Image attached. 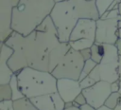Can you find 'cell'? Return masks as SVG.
Listing matches in <instances>:
<instances>
[{
  "mask_svg": "<svg viewBox=\"0 0 121 110\" xmlns=\"http://www.w3.org/2000/svg\"><path fill=\"white\" fill-rule=\"evenodd\" d=\"M115 46H116V47H117V50H118L119 55L121 56V39H118V40H117Z\"/></svg>",
  "mask_w": 121,
  "mask_h": 110,
  "instance_id": "obj_32",
  "label": "cell"
},
{
  "mask_svg": "<svg viewBox=\"0 0 121 110\" xmlns=\"http://www.w3.org/2000/svg\"><path fill=\"white\" fill-rule=\"evenodd\" d=\"M69 44H70L71 47L74 48L75 50L81 51L85 48H90L95 44V42L88 40V39H80V40H78L75 42H69Z\"/></svg>",
  "mask_w": 121,
  "mask_h": 110,
  "instance_id": "obj_19",
  "label": "cell"
},
{
  "mask_svg": "<svg viewBox=\"0 0 121 110\" xmlns=\"http://www.w3.org/2000/svg\"><path fill=\"white\" fill-rule=\"evenodd\" d=\"M105 53L100 64H109V63H117L119 59V53L115 45L104 44Z\"/></svg>",
  "mask_w": 121,
  "mask_h": 110,
  "instance_id": "obj_15",
  "label": "cell"
},
{
  "mask_svg": "<svg viewBox=\"0 0 121 110\" xmlns=\"http://www.w3.org/2000/svg\"><path fill=\"white\" fill-rule=\"evenodd\" d=\"M80 53H81V55H82V57H83V59H84L85 61H87V60L91 59V55H92L91 47H90V48H85V49L81 50V51H80Z\"/></svg>",
  "mask_w": 121,
  "mask_h": 110,
  "instance_id": "obj_29",
  "label": "cell"
},
{
  "mask_svg": "<svg viewBox=\"0 0 121 110\" xmlns=\"http://www.w3.org/2000/svg\"><path fill=\"white\" fill-rule=\"evenodd\" d=\"M119 86H120V80L112 82V83H111L112 92H118V91H119Z\"/></svg>",
  "mask_w": 121,
  "mask_h": 110,
  "instance_id": "obj_31",
  "label": "cell"
},
{
  "mask_svg": "<svg viewBox=\"0 0 121 110\" xmlns=\"http://www.w3.org/2000/svg\"><path fill=\"white\" fill-rule=\"evenodd\" d=\"M96 35V21L93 19H79L74 28L69 42H75L80 39H88L95 43ZM68 42V43H69Z\"/></svg>",
  "mask_w": 121,
  "mask_h": 110,
  "instance_id": "obj_9",
  "label": "cell"
},
{
  "mask_svg": "<svg viewBox=\"0 0 121 110\" xmlns=\"http://www.w3.org/2000/svg\"><path fill=\"white\" fill-rule=\"evenodd\" d=\"M64 110H95V108H94L93 106H91L90 104L86 103L84 105H80V106H76V105H72L71 107L65 108Z\"/></svg>",
  "mask_w": 121,
  "mask_h": 110,
  "instance_id": "obj_27",
  "label": "cell"
},
{
  "mask_svg": "<svg viewBox=\"0 0 121 110\" xmlns=\"http://www.w3.org/2000/svg\"><path fill=\"white\" fill-rule=\"evenodd\" d=\"M79 81L73 79H58L57 81V91L65 102L73 101L81 92Z\"/></svg>",
  "mask_w": 121,
  "mask_h": 110,
  "instance_id": "obj_10",
  "label": "cell"
},
{
  "mask_svg": "<svg viewBox=\"0 0 121 110\" xmlns=\"http://www.w3.org/2000/svg\"><path fill=\"white\" fill-rule=\"evenodd\" d=\"M12 100V90L9 83L0 84V101Z\"/></svg>",
  "mask_w": 121,
  "mask_h": 110,
  "instance_id": "obj_22",
  "label": "cell"
},
{
  "mask_svg": "<svg viewBox=\"0 0 121 110\" xmlns=\"http://www.w3.org/2000/svg\"><path fill=\"white\" fill-rule=\"evenodd\" d=\"M117 35H118V38H119V39H121V28H118Z\"/></svg>",
  "mask_w": 121,
  "mask_h": 110,
  "instance_id": "obj_36",
  "label": "cell"
},
{
  "mask_svg": "<svg viewBox=\"0 0 121 110\" xmlns=\"http://www.w3.org/2000/svg\"><path fill=\"white\" fill-rule=\"evenodd\" d=\"M114 110H121V99L119 101V103L117 104V106L114 108Z\"/></svg>",
  "mask_w": 121,
  "mask_h": 110,
  "instance_id": "obj_35",
  "label": "cell"
},
{
  "mask_svg": "<svg viewBox=\"0 0 121 110\" xmlns=\"http://www.w3.org/2000/svg\"><path fill=\"white\" fill-rule=\"evenodd\" d=\"M9 85H10L11 90H12V101H17V100H20V99L25 97L24 94L22 93L20 87H19L17 74L14 73V75L12 76V78L9 82Z\"/></svg>",
  "mask_w": 121,
  "mask_h": 110,
  "instance_id": "obj_18",
  "label": "cell"
},
{
  "mask_svg": "<svg viewBox=\"0 0 121 110\" xmlns=\"http://www.w3.org/2000/svg\"><path fill=\"white\" fill-rule=\"evenodd\" d=\"M84 64L85 60L83 59L80 51L75 50L71 47L51 73L57 79L67 78L78 81Z\"/></svg>",
  "mask_w": 121,
  "mask_h": 110,
  "instance_id": "obj_5",
  "label": "cell"
},
{
  "mask_svg": "<svg viewBox=\"0 0 121 110\" xmlns=\"http://www.w3.org/2000/svg\"><path fill=\"white\" fill-rule=\"evenodd\" d=\"M15 74L22 93L28 99L57 92L58 79L49 71L26 67Z\"/></svg>",
  "mask_w": 121,
  "mask_h": 110,
  "instance_id": "obj_4",
  "label": "cell"
},
{
  "mask_svg": "<svg viewBox=\"0 0 121 110\" xmlns=\"http://www.w3.org/2000/svg\"><path fill=\"white\" fill-rule=\"evenodd\" d=\"M119 15H120V14H119L118 9H112L111 11H109L107 18H108V19H113V18H117ZM107 18H106V19H107Z\"/></svg>",
  "mask_w": 121,
  "mask_h": 110,
  "instance_id": "obj_30",
  "label": "cell"
},
{
  "mask_svg": "<svg viewBox=\"0 0 121 110\" xmlns=\"http://www.w3.org/2000/svg\"><path fill=\"white\" fill-rule=\"evenodd\" d=\"M91 52H92L91 59L93 61H95L96 64H100L102 61V58L104 56V53H105L104 44L95 43L91 46Z\"/></svg>",
  "mask_w": 121,
  "mask_h": 110,
  "instance_id": "obj_16",
  "label": "cell"
},
{
  "mask_svg": "<svg viewBox=\"0 0 121 110\" xmlns=\"http://www.w3.org/2000/svg\"><path fill=\"white\" fill-rule=\"evenodd\" d=\"M118 73H119V80L121 81V56L120 55L118 59Z\"/></svg>",
  "mask_w": 121,
  "mask_h": 110,
  "instance_id": "obj_33",
  "label": "cell"
},
{
  "mask_svg": "<svg viewBox=\"0 0 121 110\" xmlns=\"http://www.w3.org/2000/svg\"><path fill=\"white\" fill-rule=\"evenodd\" d=\"M121 99V94L119 92H112L111 95L108 97V99L105 101L106 106H108L109 108H112L114 110V108L117 106V104L119 103V101Z\"/></svg>",
  "mask_w": 121,
  "mask_h": 110,
  "instance_id": "obj_21",
  "label": "cell"
},
{
  "mask_svg": "<svg viewBox=\"0 0 121 110\" xmlns=\"http://www.w3.org/2000/svg\"><path fill=\"white\" fill-rule=\"evenodd\" d=\"M50 17L57 28L60 42L68 43L70 35L79 19L98 20L95 0H65L56 2Z\"/></svg>",
  "mask_w": 121,
  "mask_h": 110,
  "instance_id": "obj_2",
  "label": "cell"
},
{
  "mask_svg": "<svg viewBox=\"0 0 121 110\" xmlns=\"http://www.w3.org/2000/svg\"><path fill=\"white\" fill-rule=\"evenodd\" d=\"M121 15L113 19H98L96 20V35L95 43L115 45L118 38V21Z\"/></svg>",
  "mask_w": 121,
  "mask_h": 110,
  "instance_id": "obj_6",
  "label": "cell"
},
{
  "mask_svg": "<svg viewBox=\"0 0 121 110\" xmlns=\"http://www.w3.org/2000/svg\"><path fill=\"white\" fill-rule=\"evenodd\" d=\"M39 110H64L65 101L62 100L59 92L42 95L30 99Z\"/></svg>",
  "mask_w": 121,
  "mask_h": 110,
  "instance_id": "obj_11",
  "label": "cell"
},
{
  "mask_svg": "<svg viewBox=\"0 0 121 110\" xmlns=\"http://www.w3.org/2000/svg\"><path fill=\"white\" fill-rule=\"evenodd\" d=\"M71 48L69 43H60L50 53L49 57V72H52L55 67L60 63V61L64 58L68 50Z\"/></svg>",
  "mask_w": 121,
  "mask_h": 110,
  "instance_id": "obj_14",
  "label": "cell"
},
{
  "mask_svg": "<svg viewBox=\"0 0 121 110\" xmlns=\"http://www.w3.org/2000/svg\"><path fill=\"white\" fill-rule=\"evenodd\" d=\"M118 11H119V14L121 15V2L119 4V7H118Z\"/></svg>",
  "mask_w": 121,
  "mask_h": 110,
  "instance_id": "obj_37",
  "label": "cell"
},
{
  "mask_svg": "<svg viewBox=\"0 0 121 110\" xmlns=\"http://www.w3.org/2000/svg\"><path fill=\"white\" fill-rule=\"evenodd\" d=\"M95 110H113V109L109 108V107H108V106H106V105H102V106H100V107L96 108Z\"/></svg>",
  "mask_w": 121,
  "mask_h": 110,
  "instance_id": "obj_34",
  "label": "cell"
},
{
  "mask_svg": "<svg viewBox=\"0 0 121 110\" xmlns=\"http://www.w3.org/2000/svg\"><path fill=\"white\" fill-rule=\"evenodd\" d=\"M56 2H61V1H65V0H55Z\"/></svg>",
  "mask_w": 121,
  "mask_h": 110,
  "instance_id": "obj_39",
  "label": "cell"
},
{
  "mask_svg": "<svg viewBox=\"0 0 121 110\" xmlns=\"http://www.w3.org/2000/svg\"><path fill=\"white\" fill-rule=\"evenodd\" d=\"M0 110H14L13 101L12 100L1 101H0Z\"/></svg>",
  "mask_w": 121,
  "mask_h": 110,
  "instance_id": "obj_25",
  "label": "cell"
},
{
  "mask_svg": "<svg viewBox=\"0 0 121 110\" xmlns=\"http://www.w3.org/2000/svg\"><path fill=\"white\" fill-rule=\"evenodd\" d=\"M98 64H96L95 61H93L92 59H89L87 61H85V64H84V66L82 68V71H81V74L79 76V79L78 81H82L84 78H86L87 76L90 75V73L94 70V68Z\"/></svg>",
  "mask_w": 121,
  "mask_h": 110,
  "instance_id": "obj_20",
  "label": "cell"
},
{
  "mask_svg": "<svg viewBox=\"0 0 121 110\" xmlns=\"http://www.w3.org/2000/svg\"><path fill=\"white\" fill-rule=\"evenodd\" d=\"M14 50L6 43H1V55H0V84L9 83L14 72L8 64V61L13 54Z\"/></svg>",
  "mask_w": 121,
  "mask_h": 110,
  "instance_id": "obj_12",
  "label": "cell"
},
{
  "mask_svg": "<svg viewBox=\"0 0 121 110\" xmlns=\"http://www.w3.org/2000/svg\"><path fill=\"white\" fill-rule=\"evenodd\" d=\"M100 81H105L110 83L119 81L118 73V62L117 63H109V64H98Z\"/></svg>",
  "mask_w": 121,
  "mask_h": 110,
  "instance_id": "obj_13",
  "label": "cell"
},
{
  "mask_svg": "<svg viewBox=\"0 0 121 110\" xmlns=\"http://www.w3.org/2000/svg\"><path fill=\"white\" fill-rule=\"evenodd\" d=\"M87 103V101H86V98L85 96L82 94V92L73 101V105H76V106H80V105H84Z\"/></svg>",
  "mask_w": 121,
  "mask_h": 110,
  "instance_id": "obj_26",
  "label": "cell"
},
{
  "mask_svg": "<svg viewBox=\"0 0 121 110\" xmlns=\"http://www.w3.org/2000/svg\"><path fill=\"white\" fill-rule=\"evenodd\" d=\"M87 1H91V0H87Z\"/></svg>",
  "mask_w": 121,
  "mask_h": 110,
  "instance_id": "obj_40",
  "label": "cell"
},
{
  "mask_svg": "<svg viewBox=\"0 0 121 110\" xmlns=\"http://www.w3.org/2000/svg\"><path fill=\"white\" fill-rule=\"evenodd\" d=\"M20 0H0V41L4 43L12 33L11 21L13 9Z\"/></svg>",
  "mask_w": 121,
  "mask_h": 110,
  "instance_id": "obj_8",
  "label": "cell"
},
{
  "mask_svg": "<svg viewBox=\"0 0 121 110\" xmlns=\"http://www.w3.org/2000/svg\"><path fill=\"white\" fill-rule=\"evenodd\" d=\"M120 94H121V81H120V86H119V91H118Z\"/></svg>",
  "mask_w": 121,
  "mask_h": 110,
  "instance_id": "obj_38",
  "label": "cell"
},
{
  "mask_svg": "<svg viewBox=\"0 0 121 110\" xmlns=\"http://www.w3.org/2000/svg\"><path fill=\"white\" fill-rule=\"evenodd\" d=\"M91 78H93L95 82H99L100 81V77H99V70H98V67H97V65L94 68V70L90 73V75H89Z\"/></svg>",
  "mask_w": 121,
  "mask_h": 110,
  "instance_id": "obj_28",
  "label": "cell"
},
{
  "mask_svg": "<svg viewBox=\"0 0 121 110\" xmlns=\"http://www.w3.org/2000/svg\"><path fill=\"white\" fill-rule=\"evenodd\" d=\"M13 106L14 110H39L31 101V100L26 97H24L17 101H13Z\"/></svg>",
  "mask_w": 121,
  "mask_h": 110,
  "instance_id": "obj_17",
  "label": "cell"
},
{
  "mask_svg": "<svg viewBox=\"0 0 121 110\" xmlns=\"http://www.w3.org/2000/svg\"><path fill=\"white\" fill-rule=\"evenodd\" d=\"M111 93V83L105 81L96 82L91 87L82 90V94L85 96L87 103L95 109L105 104Z\"/></svg>",
  "mask_w": 121,
  "mask_h": 110,
  "instance_id": "obj_7",
  "label": "cell"
},
{
  "mask_svg": "<svg viewBox=\"0 0 121 110\" xmlns=\"http://www.w3.org/2000/svg\"><path fill=\"white\" fill-rule=\"evenodd\" d=\"M113 1L114 0H95V5L100 17L109 9V8L111 7Z\"/></svg>",
  "mask_w": 121,
  "mask_h": 110,
  "instance_id": "obj_23",
  "label": "cell"
},
{
  "mask_svg": "<svg viewBox=\"0 0 121 110\" xmlns=\"http://www.w3.org/2000/svg\"><path fill=\"white\" fill-rule=\"evenodd\" d=\"M95 82H95L93 78H91L90 76H87L86 78H84L82 81H80V82H79L80 86H81V88H82V89L89 88V87H91L92 85H94Z\"/></svg>",
  "mask_w": 121,
  "mask_h": 110,
  "instance_id": "obj_24",
  "label": "cell"
},
{
  "mask_svg": "<svg viewBox=\"0 0 121 110\" xmlns=\"http://www.w3.org/2000/svg\"><path fill=\"white\" fill-rule=\"evenodd\" d=\"M4 43L14 50L8 64L14 73H18L26 67L49 71L50 53L61 42L49 15L29 35L24 36L13 31Z\"/></svg>",
  "mask_w": 121,
  "mask_h": 110,
  "instance_id": "obj_1",
  "label": "cell"
},
{
  "mask_svg": "<svg viewBox=\"0 0 121 110\" xmlns=\"http://www.w3.org/2000/svg\"><path fill=\"white\" fill-rule=\"evenodd\" d=\"M55 4V0H20L13 9L12 30L29 35L50 15Z\"/></svg>",
  "mask_w": 121,
  "mask_h": 110,
  "instance_id": "obj_3",
  "label": "cell"
}]
</instances>
